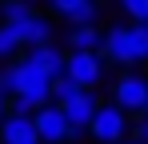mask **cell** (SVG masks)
Masks as SVG:
<instances>
[{
    "label": "cell",
    "instance_id": "obj_1",
    "mask_svg": "<svg viewBox=\"0 0 148 144\" xmlns=\"http://www.w3.org/2000/svg\"><path fill=\"white\" fill-rule=\"evenodd\" d=\"M64 80H72L80 92H92L100 80H104L100 52H68V56H64Z\"/></svg>",
    "mask_w": 148,
    "mask_h": 144
},
{
    "label": "cell",
    "instance_id": "obj_2",
    "mask_svg": "<svg viewBox=\"0 0 148 144\" xmlns=\"http://www.w3.org/2000/svg\"><path fill=\"white\" fill-rule=\"evenodd\" d=\"M108 104H116L124 116L128 112H140L144 116V104H148V76H140V72H124L120 80L112 84V100Z\"/></svg>",
    "mask_w": 148,
    "mask_h": 144
},
{
    "label": "cell",
    "instance_id": "obj_3",
    "mask_svg": "<svg viewBox=\"0 0 148 144\" xmlns=\"http://www.w3.org/2000/svg\"><path fill=\"white\" fill-rule=\"evenodd\" d=\"M32 132H36L40 144H64V140H76L80 136V132L68 128V120H64V112L56 104H44V108L32 112Z\"/></svg>",
    "mask_w": 148,
    "mask_h": 144
},
{
    "label": "cell",
    "instance_id": "obj_4",
    "mask_svg": "<svg viewBox=\"0 0 148 144\" xmlns=\"http://www.w3.org/2000/svg\"><path fill=\"white\" fill-rule=\"evenodd\" d=\"M100 60H112V64H120V68H136V64H140L136 44H132V36H128V24H112V28L104 32Z\"/></svg>",
    "mask_w": 148,
    "mask_h": 144
},
{
    "label": "cell",
    "instance_id": "obj_5",
    "mask_svg": "<svg viewBox=\"0 0 148 144\" xmlns=\"http://www.w3.org/2000/svg\"><path fill=\"white\" fill-rule=\"evenodd\" d=\"M4 28V36L12 40V44L20 48H36V44H52V20L48 16H40V12H32V16H24V20H16V24H0Z\"/></svg>",
    "mask_w": 148,
    "mask_h": 144
},
{
    "label": "cell",
    "instance_id": "obj_6",
    "mask_svg": "<svg viewBox=\"0 0 148 144\" xmlns=\"http://www.w3.org/2000/svg\"><path fill=\"white\" fill-rule=\"evenodd\" d=\"M88 132L100 144H120V140H128V116H124L116 104H100L92 124H88Z\"/></svg>",
    "mask_w": 148,
    "mask_h": 144
},
{
    "label": "cell",
    "instance_id": "obj_7",
    "mask_svg": "<svg viewBox=\"0 0 148 144\" xmlns=\"http://www.w3.org/2000/svg\"><path fill=\"white\" fill-rule=\"evenodd\" d=\"M24 64H32L36 72H44L48 80H60L64 76V52L56 44H36V48L24 52Z\"/></svg>",
    "mask_w": 148,
    "mask_h": 144
},
{
    "label": "cell",
    "instance_id": "obj_8",
    "mask_svg": "<svg viewBox=\"0 0 148 144\" xmlns=\"http://www.w3.org/2000/svg\"><path fill=\"white\" fill-rule=\"evenodd\" d=\"M96 108H100L96 92H80L76 100H68L60 112H64V120H68V128H72V132H84V128L92 124V116H96Z\"/></svg>",
    "mask_w": 148,
    "mask_h": 144
},
{
    "label": "cell",
    "instance_id": "obj_9",
    "mask_svg": "<svg viewBox=\"0 0 148 144\" xmlns=\"http://www.w3.org/2000/svg\"><path fill=\"white\" fill-rule=\"evenodd\" d=\"M52 12H56V16H64L72 28H84V24H96L100 4H92V0H56V4H52Z\"/></svg>",
    "mask_w": 148,
    "mask_h": 144
},
{
    "label": "cell",
    "instance_id": "obj_10",
    "mask_svg": "<svg viewBox=\"0 0 148 144\" xmlns=\"http://www.w3.org/2000/svg\"><path fill=\"white\" fill-rule=\"evenodd\" d=\"M0 144H40L36 132H32V116L8 112V116L0 120Z\"/></svg>",
    "mask_w": 148,
    "mask_h": 144
},
{
    "label": "cell",
    "instance_id": "obj_11",
    "mask_svg": "<svg viewBox=\"0 0 148 144\" xmlns=\"http://www.w3.org/2000/svg\"><path fill=\"white\" fill-rule=\"evenodd\" d=\"M100 40H104V32H100L96 24L68 28V48H72V52H100Z\"/></svg>",
    "mask_w": 148,
    "mask_h": 144
},
{
    "label": "cell",
    "instance_id": "obj_12",
    "mask_svg": "<svg viewBox=\"0 0 148 144\" xmlns=\"http://www.w3.org/2000/svg\"><path fill=\"white\" fill-rule=\"evenodd\" d=\"M32 12H36V8H32V4H24V0H20V4H16V0L0 4V16H4V24H16V20H24V16H32Z\"/></svg>",
    "mask_w": 148,
    "mask_h": 144
},
{
    "label": "cell",
    "instance_id": "obj_13",
    "mask_svg": "<svg viewBox=\"0 0 148 144\" xmlns=\"http://www.w3.org/2000/svg\"><path fill=\"white\" fill-rule=\"evenodd\" d=\"M120 12L128 16V24H148V0H124Z\"/></svg>",
    "mask_w": 148,
    "mask_h": 144
},
{
    "label": "cell",
    "instance_id": "obj_14",
    "mask_svg": "<svg viewBox=\"0 0 148 144\" xmlns=\"http://www.w3.org/2000/svg\"><path fill=\"white\" fill-rule=\"evenodd\" d=\"M128 24V20H124ZM128 36H132V44H136V56H140V64L148 60V24H128Z\"/></svg>",
    "mask_w": 148,
    "mask_h": 144
},
{
    "label": "cell",
    "instance_id": "obj_15",
    "mask_svg": "<svg viewBox=\"0 0 148 144\" xmlns=\"http://www.w3.org/2000/svg\"><path fill=\"white\" fill-rule=\"evenodd\" d=\"M128 132H132V136H128L132 144H148V116H140L136 124H128Z\"/></svg>",
    "mask_w": 148,
    "mask_h": 144
},
{
    "label": "cell",
    "instance_id": "obj_16",
    "mask_svg": "<svg viewBox=\"0 0 148 144\" xmlns=\"http://www.w3.org/2000/svg\"><path fill=\"white\" fill-rule=\"evenodd\" d=\"M12 52H16V44H12V40L4 36V28H0V60H4V56H12Z\"/></svg>",
    "mask_w": 148,
    "mask_h": 144
},
{
    "label": "cell",
    "instance_id": "obj_17",
    "mask_svg": "<svg viewBox=\"0 0 148 144\" xmlns=\"http://www.w3.org/2000/svg\"><path fill=\"white\" fill-rule=\"evenodd\" d=\"M0 108H8V96H4V92H0Z\"/></svg>",
    "mask_w": 148,
    "mask_h": 144
},
{
    "label": "cell",
    "instance_id": "obj_18",
    "mask_svg": "<svg viewBox=\"0 0 148 144\" xmlns=\"http://www.w3.org/2000/svg\"><path fill=\"white\" fill-rule=\"evenodd\" d=\"M4 116H8V108H0V120H4Z\"/></svg>",
    "mask_w": 148,
    "mask_h": 144
},
{
    "label": "cell",
    "instance_id": "obj_19",
    "mask_svg": "<svg viewBox=\"0 0 148 144\" xmlns=\"http://www.w3.org/2000/svg\"><path fill=\"white\" fill-rule=\"evenodd\" d=\"M144 116H148V104H144Z\"/></svg>",
    "mask_w": 148,
    "mask_h": 144
},
{
    "label": "cell",
    "instance_id": "obj_20",
    "mask_svg": "<svg viewBox=\"0 0 148 144\" xmlns=\"http://www.w3.org/2000/svg\"><path fill=\"white\" fill-rule=\"evenodd\" d=\"M120 144H132V140H120Z\"/></svg>",
    "mask_w": 148,
    "mask_h": 144
}]
</instances>
